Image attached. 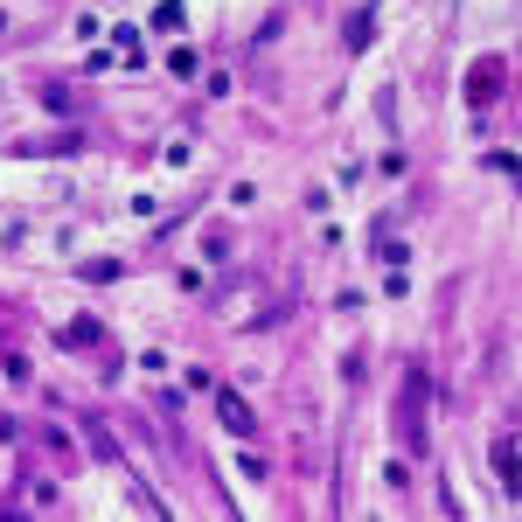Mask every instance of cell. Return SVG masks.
<instances>
[{
  "label": "cell",
  "mask_w": 522,
  "mask_h": 522,
  "mask_svg": "<svg viewBox=\"0 0 522 522\" xmlns=\"http://www.w3.org/2000/svg\"><path fill=\"white\" fill-rule=\"evenodd\" d=\"M425 397H432V383H425V369H411L404 376V397H397V439L411 453H432V439H425Z\"/></svg>",
  "instance_id": "1"
},
{
  "label": "cell",
  "mask_w": 522,
  "mask_h": 522,
  "mask_svg": "<svg viewBox=\"0 0 522 522\" xmlns=\"http://www.w3.org/2000/svg\"><path fill=\"white\" fill-rule=\"evenodd\" d=\"M216 418H223L237 439H251V432H258V418H251V404H244L237 390H216Z\"/></svg>",
  "instance_id": "2"
},
{
  "label": "cell",
  "mask_w": 522,
  "mask_h": 522,
  "mask_svg": "<svg viewBox=\"0 0 522 522\" xmlns=\"http://www.w3.org/2000/svg\"><path fill=\"white\" fill-rule=\"evenodd\" d=\"M488 467L502 474V495H516V432H502V439H495V453H488Z\"/></svg>",
  "instance_id": "3"
},
{
  "label": "cell",
  "mask_w": 522,
  "mask_h": 522,
  "mask_svg": "<svg viewBox=\"0 0 522 522\" xmlns=\"http://www.w3.org/2000/svg\"><path fill=\"white\" fill-rule=\"evenodd\" d=\"M369 35H376V0H362V7L348 14V49L362 56V49H369Z\"/></svg>",
  "instance_id": "4"
},
{
  "label": "cell",
  "mask_w": 522,
  "mask_h": 522,
  "mask_svg": "<svg viewBox=\"0 0 522 522\" xmlns=\"http://www.w3.org/2000/svg\"><path fill=\"white\" fill-rule=\"evenodd\" d=\"M154 28L181 35V28H188V7H181V0H161V7H154Z\"/></svg>",
  "instance_id": "5"
},
{
  "label": "cell",
  "mask_w": 522,
  "mask_h": 522,
  "mask_svg": "<svg viewBox=\"0 0 522 522\" xmlns=\"http://www.w3.org/2000/svg\"><path fill=\"white\" fill-rule=\"evenodd\" d=\"M112 49H119V63H140V28H112Z\"/></svg>",
  "instance_id": "6"
},
{
  "label": "cell",
  "mask_w": 522,
  "mask_h": 522,
  "mask_svg": "<svg viewBox=\"0 0 522 522\" xmlns=\"http://www.w3.org/2000/svg\"><path fill=\"white\" fill-rule=\"evenodd\" d=\"M168 70L174 77H195V49H188V42H174L168 49Z\"/></svg>",
  "instance_id": "7"
},
{
  "label": "cell",
  "mask_w": 522,
  "mask_h": 522,
  "mask_svg": "<svg viewBox=\"0 0 522 522\" xmlns=\"http://www.w3.org/2000/svg\"><path fill=\"white\" fill-rule=\"evenodd\" d=\"M63 342H70V348H91V342H98V321H70V335H63Z\"/></svg>",
  "instance_id": "8"
}]
</instances>
